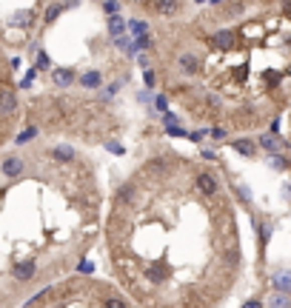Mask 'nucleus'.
<instances>
[{"mask_svg": "<svg viewBox=\"0 0 291 308\" xmlns=\"http://www.w3.org/2000/svg\"><path fill=\"white\" fill-rule=\"evenodd\" d=\"M194 188L203 194V197H217V191H220V180H217L212 171H200V174L194 177Z\"/></svg>", "mask_w": 291, "mask_h": 308, "instance_id": "nucleus-1", "label": "nucleus"}, {"mask_svg": "<svg viewBox=\"0 0 291 308\" xmlns=\"http://www.w3.org/2000/svg\"><path fill=\"white\" fill-rule=\"evenodd\" d=\"M177 63H180V69H183L185 74H188V77L200 74V60H197V54H191V52H180Z\"/></svg>", "mask_w": 291, "mask_h": 308, "instance_id": "nucleus-2", "label": "nucleus"}, {"mask_svg": "<svg viewBox=\"0 0 291 308\" xmlns=\"http://www.w3.org/2000/svg\"><path fill=\"white\" fill-rule=\"evenodd\" d=\"M234 43H237V37H234L231 29H220V32L214 35V46H217V52H231Z\"/></svg>", "mask_w": 291, "mask_h": 308, "instance_id": "nucleus-3", "label": "nucleus"}, {"mask_svg": "<svg viewBox=\"0 0 291 308\" xmlns=\"http://www.w3.org/2000/svg\"><path fill=\"white\" fill-rule=\"evenodd\" d=\"M151 12H157V15H163V18H171L177 9H180V0H151Z\"/></svg>", "mask_w": 291, "mask_h": 308, "instance_id": "nucleus-4", "label": "nucleus"}, {"mask_svg": "<svg viewBox=\"0 0 291 308\" xmlns=\"http://www.w3.org/2000/svg\"><path fill=\"white\" fill-rule=\"evenodd\" d=\"M15 280H20V282H29L32 277L37 274V265H35V260H26V263H18L15 265Z\"/></svg>", "mask_w": 291, "mask_h": 308, "instance_id": "nucleus-5", "label": "nucleus"}, {"mask_svg": "<svg viewBox=\"0 0 291 308\" xmlns=\"http://www.w3.org/2000/svg\"><path fill=\"white\" fill-rule=\"evenodd\" d=\"M271 288L282 291V294H291V271H274L271 274Z\"/></svg>", "mask_w": 291, "mask_h": 308, "instance_id": "nucleus-6", "label": "nucleus"}, {"mask_svg": "<svg viewBox=\"0 0 291 308\" xmlns=\"http://www.w3.org/2000/svg\"><path fill=\"white\" fill-rule=\"evenodd\" d=\"M231 149L243 154V157H254L257 154V140H248V137H237V140L231 143Z\"/></svg>", "mask_w": 291, "mask_h": 308, "instance_id": "nucleus-7", "label": "nucleus"}, {"mask_svg": "<svg viewBox=\"0 0 291 308\" xmlns=\"http://www.w3.org/2000/svg\"><path fill=\"white\" fill-rule=\"evenodd\" d=\"M9 23H12V26H15V29H29V26H32V23H35V12H32V9L15 12Z\"/></svg>", "mask_w": 291, "mask_h": 308, "instance_id": "nucleus-8", "label": "nucleus"}, {"mask_svg": "<svg viewBox=\"0 0 291 308\" xmlns=\"http://www.w3.org/2000/svg\"><path fill=\"white\" fill-rule=\"evenodd\" d=\"M257 146H260V149H265L268 151V154H277V151L282 149V140L280 137H277V134H263V137H260V140H257Z\"/></svg>", "mask_w": 291, "mask_h": 308, "instance_id": "nucleus-9", "label": "nucleus"}, {"mask_svg": "<svg viewBox=\"0 0 291 308\" xmlns=\"http://www.w3.org/2000/svg\"><path fill=\"white\" fill-rule=\"evenodd\" d=\"M77 80H80V86H86V88H97L100 83H103V74H100L97 69H88V71H83V74H80Z\"/></svg>", "mask_w": 291, "mask_h": 308, "instance_id": "nucleus-10", "label": "nucleus"}, {"mask_svg": "<svg viewBox=\"0 0 291 308\" xmlns=\"http://www.w3.org/2000/svg\"><path fill=\"white\" fill-rule=\"evenodd\" d=\"M0 168H3V174L6 177H18V174H23V160L20 157H6Z\"/></svg>", "mask_w": 291, "mask_h": 308, "instance_id": "nucleus-11", "label": "nucleus"}, {"mask_svg": "<svg viewBox=\"0 0 291 308\" xmlns=\"http://www.w3.org/2000/svg\"><path fill=\"white\" fill-rule=\"evenodd\" d=\"M52 80L57 83V86H71L77 77H74V71H71V69H54L52 71Z\"/></svg>", "mask_w": 291, "mask_h": 308, "instance_id": "nucleus-12", "label": "nucleus"}, {"mask_svg": "<svg viewBox=\"0 0 291 308\" xmlns=\"http://www.w3.org/2000/svg\"><path fill=\"white\" fill-rule=\"evenodd\" d=\"M126 32V20L120 15H109V35L112 37H123Z\"/></svg>", "mask_w": 291, "mask_h": 308, "instance_id": "nucleus-13", "label": "nucleus"}, {"mask_svg": "<svg viewBox=\"0 0 291 308\" xmlns=\"http://www.w3.org/2000/svg\"><path fill=\"white\" fill-rule=\"evenodd\" d=\"M15 106H18V97L12 94V91H6V94H0V112H3V115H9V112H15Z\"/></svg>", "mask_w": 291, "mask_h": 308, "instance_id": "nucleus-14", "label": "nucleus"}, {"mask_svg": "<svg viewBox=\"0 0 291 308\" xmlns=\"http://www.w3.org/2000/svg\"><path fill=\"white\" fill-rule=\"evenodd\" d=\"M268 305H271V308H291L288 294H282V291H274L271 299H268Z\"/></svg>", "mask_w": 291, "mask_h": 308, "instance_id": "nucleus-15", "label": "nucleus"}, {"mask_svg": "<svg viewBox=\"0 0 291 308\" xmlns=\"http://www.w3.org/2000/svg\"><path fill=\"white\" fill-rule=\"evenodd\" d=\"M129 32H132L134 37L149 35V23H146V20H129Z\"/></svg>", "mask_w": 291, "mask_h": 308, "instance_id": "nucleus-16", "label": "nucleus"}, {"mask_svg": "<svg viewBox=\"0 0 291 308\" xmlns=\"http://www.w3.org/2000/svg\"><path fill=\"white\" fill-rule=\"evenodd\" d=\"M66 9V3H52V6H49V9H46V23H54V20L60 18V12Z\"/></svg>", "mask_w": 291, "mask_h": 308, "instance_id": "nucleus-17", "label": "nucleus"}, {"mask_svg": "<svg viewBox=\"0 0 291 308\" xmlns=\"http://www.w3.org/2000/svg\"><path fill=\"white\" fill-rule=\"evenodd\" d=\"M257 234H260V251H265V246H268V234H271V226H268V223H260V226H257Z\"/></svg>", "mask_w": 291, "mask_h": 308, "instance_id": "nucleus-18", "label": "nucleus"}, {"mask_svg": "<svg viewBox=\"0 0 291 308\" xmlns=\"http://www.w3.org/2000/svg\"><path fill=\"white\" fill-rule=\"evenodd\" d=\"M57 160H63V163H69V160H74V151L69 149V146H57V149L52 151Z\"/></svg>", "mask_w": 291, "mask_h": 308, "instance_id": "nucleus-19", "label": "nucleus"}, {"mask_svg": "<svg viewBox=\"0 0 291 308\" xmlns=\"http://www.w3.org/2000/svg\"><path fill=\"white\" fill-rule=\"evenodd\" d=\"M268 166H271L274 171H282V168H288L291 163L285 157H280V154H271V157H268Z\"/></svg>", "mask_w": 291, "mask_h": 308, "instance_id": "nucleus-20", "label": "nucleus"}, {"mask_svg": "<svg viewBox=\"0 0 291 308\" xmlns=\"http://www.w3.org/2000/svg\"><path fill=\"white\" fill-rule=\"evenodd\" d=\"M120 9H123L120 0H103V12H106V15H117Z\"/></svg>", "mask_w": 291, "mask_h": 308, "instance_id": "nucleus-21", "label": "nucleus"}, {"mask_svg": "<svg viewBox=\"0 0 291 308\" xmlns=\"http://www.w3.org/2000/svg\"><path fill=\"white\" fill-rule=\"evenodd\" d=\"M143 80H146V86H149V88H154V86H157V74H154L151 69H146V71H143Z\"/></svg>", "mask_w": 291, "mask_h": 308, "instance_id": "nucleus-22", "label": "nucleus"}, {"mask_svg": "<svg viewBox=\"0 0 291 308\" xmlns=\"http://www.w3.org/2000/svg\"><path fill=\"white\" fill-rule=\"evenodd\" d=\"M106 308H129V305H126V299H120V297H109Z\"/></svg>", "mask_w": 291, "mask_h": 308, "instance_id": "nucleus-23", "label": "nucleus"}, {"mask_svg": "<svg viewBox=\"0 0 291 308\" xmlns=\"http://www.w3.org/2000/svg\"><path fill=\"white\" fill-rule=\"evenodd\" d=\"M237 191H240V197H243L246 202H251V188H248L246 183H240V185H237Z\"/></svg>", "mask_w": 291, "mask_h": 308, "instance_id": "nucleus-24", "label": "nucleus"}, {"mask_svg": "<svg viewBox=\"0 0 291 308\" xmlns=\"http://www.w3.org/2000/svg\"><path fill=\"white\" fill-rule=\"evenodd\" d=\"M32 137H37V129H26V132H23V134L18 137V143H29Z\"/></svg>", "mask_w": 291, "mask_h": 308, "instance_id": "nucleus-25", "label": "nucleus"}, {"mask_svg": "<svg viewBox=\"0 0 291 308\" xmlns=\"http://www.w3.org/2000/svg\"><path fill=\"white\" fill-rule=\"evenodd\" d=\"M166 106H168V103H166V97H163V94L154 97V109H157V112H166Z\"/></svg>", "mask_w": 291, "mask_h": 308, "instance_id": "nucleus-26", "label": "nucleus"}, {"mask_svg": "<svg viewBox=\"0 0 291 308\" xmlns=\"http://www.w3.org/2000/svg\"><path fill=\"white\" fill-rule=\"evenodd\" d=\"M106 149L112 151V154H123V146H120V143H115V140H109V143H106Z\"/></svg>", "mask_w": 291, "mask_h": 308, "instance_id": "nucleus-27", "label": "nucleus"}, {"mask_svg": "<svg viewBox=\"0 0 291 308\" xmlns=\"http://www.w3.org/2000/svg\"><path fill=\"white\" fill-rule=\"evenodd\" d=\"M37 69H49V54H37Z\"/></svg>", "mask_w": 291, "mask_h": 308, "instance_id": "nucleus-28", "label": "nucleus"}, {"mask_svg": "<svg viewBox=\"0 0 291 308\" xmlns=\"http://www.w3.org/2000/svg\"><path fill=\"white\" fill-rule=\"evenodd\" d=\"M163 123H166V129H168V126H177V117L166 112V115H163Z\"/></svg>", "mask_w": 291, "mask_h": 308, "instance_id": "nucleus-29", "label": "nucleus"}, {"mask_svg": "<svg viewBox=\"0 0 291 308\" xmlns=\"http://www.w3.org/2000/svg\"><path fill=\"white\" fill-rule=\"evenodd\" d=\"M168 134H171V137H183V129H180V126H168Z\"/></svg>", "mask_w": 291, "mask_h": 308, "instance_id": "nucleus-30", "label": "nucleus"}, {"mask_svg": "<svg viewBox=\"0 0 291 308\" xmlns=\"http://www.w3.org/2000/svg\"><path fill=\"white\" fill-rule=\"evenodd\" d=\"M214 140H226V129H214Z\"/></svg>", "mask_w": 291, "mask_h": 308, "instance_id": "nucleus-31", "label": "nucleus"}, {"mask_svg": "<svg viewBox=\"0 0 291 308\" xmlns=\"http://www.w3.org/2000/svg\"><path fill=\"white\" fill-rule=\"evenodd\" d=\"M80 271H83V274H91V271H94V265H91V263H80Z\"/></svg>", "mask_w": 291, "mask_h": 308, "instance_id": "nucleus-32", "label": "nucleus"}, {"mask_svg": "<svg viewBox=\"0 0 291 308\" xmlns=\"http://www.w3.org/2000/svg\"><path fill=\"white\" fill-rule=\"evenodd\" d=\"M243 308H263V302H260V299H248Z\"/></svg>", "mask_w": 291, "mask_h": 308, "instance_id": "nucleus-33", "label": "nucleus"}, {"mask_svg": "<svg viewBox=\"0 0 291 308\" xmlns=\"http://www.w3.org/2000/svg\"><path fill=\"white\" fill-rule=\"evenodd\" d=\"M282 197H285V200H291V183L282 185Z\"/></svg>", "mask_w": 291, "mask_h": 308, "instance_id": "nucleus-34", "label": "nucleus"}, {"mask_svg": "<svg viewBox=\"0 0 291 308\" xmlns=\"http://www.w3.org/2000/svg\"><path fill=\"white\" fill-rule=\"evenodd\" d=\"M129 3H132V6H149L151 0H129Z\"/></svg>", "mask_w": 291, "mask_h": 308, "instance_id": "nucleus-35", "label": "nucleus"}, {"mask_svg": "<svg viewBox=\"0 0 291 308\" xmlns=\"http://www.w3.org/2000/svg\"><path fill=\"white\" fill-rule=\"evenodd\" d=\"M282 9H285V12H291V0H282Z\"/></svg>", "mask_w": 291, "mask_h": 308, "instance_id": "nucleus-36", "label": "nucleus"}]
</instances>
